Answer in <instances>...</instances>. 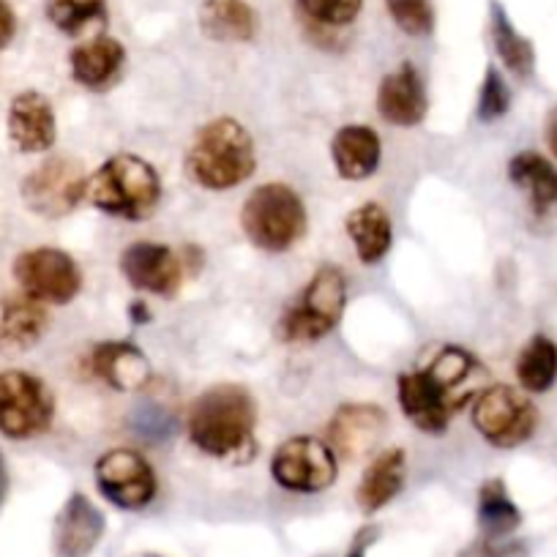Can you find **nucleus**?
I'll return each instance as SVG.
<instances>
[{
	"label": "nucleus",
	"mask_w": 557,
	"mask_h": 557,
	"mask_svg": "<svg viewBox=\"0 0 557 557\" xmlns=\"http://www.w3.org/2000/svg\"><path fill=\"white\" fill-rule=\"evenodd\" d=\"M407 479V454L405 448L394 446L374 454L372 462L363 470L356 490V503L363 513H374L388 506L401 492Z\"/></svg>",
	"instance_id": "4be33fe9"
},
{
	"label": "nucleus",
	"mask_w": 557,
	"mask_h": 557,
	"mask_svg": "<svg viewBox=\"0 0 557 557\" xmlns=\"http://www.w3.org/2000/svg\"><path fill=\"white\" fill-rule=\"evenodd\" d=\"M200 30L211 41L244 45L260 30V20L249 0H202Z\"/></svg>",
	"instance_id": "393cba45"
},
{
	"label": "nucleus",
	"mask_w": 557,
	"mask_h": 557,
	"mask_svg": "<svg viewBox=\"0 0 557 557\" xmlns=\"http://www.w3.org/2000/svg\"><path fill=\"white\" fill-rule=\"evenodd\" d=\"M388 430V416L380 405L372 401H350V405L336 407L325 426V443L334 448L336 459L356 462L377 448Z\"/></svg>",
	"instance_id": "ddd939ff"
},
{
	"label": "nucleus",
	"mask_w": 557,
	"mask_h": 557,
	"mask_svg": "<svg viewBox=\"0 0 557 557\" xmlns=\"http://www.w3.org/2000/svg\"><path fill=\"white\" fill-rule=\"evenodd\" d=\"M96 490L123 511H139L153 503L159 479L153 465L134 448H110L94 465Z\"/></svg>",
	"instance_id": "9b49d317"
},
{
	"label": "nucleus",
	"mask_w": 557,
	"mask_h": 557,
	"mask_svg": "<svg viewBox=\"0 0 557 557\" xmlns=\"http://www.w3.org/2000/svg\"><path fill=\"white\" fill-rule=\"evenodd\" d=\"M377 112L385 123L399 128L418 126L426 117L430 96H426L424 79L410 61H405L399 69L380 79Z\"/></svg>",
	"instance_id": "dca6fc26"
},
{
	"label": "nucleus",
	"mask_w": 557,
	"mask_h": 557,
	"mask_svg": "<svg viewBox=\"0 0 557 557\" xmlns=\"http://www.w3.org/2000/svg\"><path fill=\"white\" fill-rule=\"evenodd\" d=\"M186 175L208 191L246 184L257 170V146L249 128L235 117H213L191 137L184 159Z\"/></svg>",
	"instance_id": "7ed1b4c3"
},
{
	"label": "nucleus",
	"mask_w": 557,
	"mask_h": 557,
	"mask_svg": "<svg viewBox=\"0 0 557 557\" xmlns=\"http://www.w3.org/2000/svg\"><path fill=\"white\" fill-rule=\"evenodd\" d=\"M546 146H549V151L557 157V107L549 112V117H546Z\"/></svg>",
	"instance_id": "f704fd0d"
},
{
	"label": "nucleus",
	"mask_w": 557,
	"mask_h": 557,
	"mask_svg": "<svg viewBox=\"0 0 557 557\" xmlns=\"http://www.w3.org/2000/svg\"><path fill=\"white\" fill-rule=\"evenodd\" d=\"M12 273L20 290L45 307H66L83 290V271L77 260L55 246H36L17 255Z\"/></svg>",
	"instance_id": "1a4fd4ad"
},
{
	"label": "nucleus",
	"mask_w": 557,
	"mask_h": 557,
	"mask_svg": "<svg viewBox=\"0 0 557 557\" xmlns=\"http://www.w3.org/2000/svg\"><path fill=\"white\" fill-rule=\"evenodd\" d=\"M85 200L112 219L143 222L153 216L162 200V178L137 153H115L88 178Z\"/></svg>",
	"instance_id": "20e7f679"
},
{
	"label": "nucleus",
	"mask_w": 557,
	"mask_h": 557,
	"mask_svg": "<svg viewBox=\"0 0 557 557\" xmlns=\"http://www.w3.org/2000/svg\"><path fill=\"white\" fill-rule=\"evenodd\" d=\"M522 524V511L511 500L503 479H490L479 490V528L484 541H500Z\"/></svg>",
	"instance_id": "bb28decb"
},
{
	"label": "nucleus",
	"mask_w": 557,
	"mask_h": 557,
	"mask_svg": "<svg viewBox=\"0 0 557 557\" xmlns=\"http://www.w3.org/2000/svg\"><path fill=\"white\" fill-rule=\"evenodd\" d=\"M271 475L282 490L318 495L334 486L339 475V459L323 437L298 435L273 451Z\"/></svg>",
	"instance_id": "9d476101"
},
{
	"label": "nucleus",
	"mask_w": 557,
	"mask_h": 557,
	"mask_svg": "<svg viewBox=\"0 0 557 557\" xmlns=\"http://www.w3.org/2000/svg\"><path fill=\"white\" fill-rule=\"evenodd\" d=\"M121 273L128 285L148 296H175L184 282V260L170 246L137 240L121 251Z\"/></svg>",
	"instance_id": "4468645a"
},
{
	"label": "nucleus",
	"mask_w": 557,
	"mask_h": 557,
	"mask_svg": "<svg viewBox=\"0 0 557 557\" xmlns=\"http://www.w3.org/2000/svg\"><path fill=\"white\" fill-rule=\"evenodd\" d=\"M50 329L45 304L25 293L0 296V352H25L39 345Z\"/></svg>",
	"instance_id": "aec40b11"
},
{
	"label": "nucleus",
	"mask_w": 557,
	"mask_h": 557,
	"mask_svg": "<svg viewBox=\"0 0 557 557\" xmlns=\"http://www.w3.org/2000/svg\"><path fill=\"white\" fill-rule=\"evenodd\" d=\"M88 175L72 157H52L23 181V202L41 219H63L85 200Z\"/></svg>",
	"instance_id": "f8f14e48"
},
{
	"label": "nucleus",
	"mask_w": 557,
	"mask_h": 557,
	"mask_svg": "<svg viewBox=\"0 0 557 557\" xmlns=\"http://www.w3.org/2000/svg\"><path fill=\"white\" fill-rule=\"evenodd\" d=\"M257 401L246 385L219 383L189 407L186 432L197 451L227 465H249L257 454Z\"/></svg>",
	"instance_id": "f03ea898"
},
{
	"label": "nucleus",
	"mask_w": 557,
	"mask_h": 557,
	"mask_svg": "<svg viewBox=\"0 0 557 557\" xmlns=\"http://www.w3.org/2000/svg\"><path fill=\"white\" fill-rule=\"evenodd\" d=\"M508 181L524 191L535 216L557 211V168L535 151H522L508 162Z\"/></svg>",
	"instance_id": "b1692460"
},
{
	"label": "nucleus",
	"mask_w": 557,
	"mask_h": 557,
	"mask_svg": "<svg viewBox=\"0 0 557 557\" xmlns=\"http://www.w3.org/2000/svg\"><path fill=\"white\" fill-rule=\"evenodd\" d=\"M367 546H369V535H361V539L356 541V546H352L350 555H347V557H367Z\"/></svg>",
	"instance_id": "c9c22d12"
},
{
	"label": "nucleus",
	"mask_w": 557,
	"mask_h": 557,
	"mask_svg": "<svg viewBox=\"0 0 557 557\" xmlns=\"http://www.w3.org/2000/svg\"><path fill=\"white\" fill-rule=\"evenodd\" d=\"M0 484H3V462H0Z\"/></svg>",
	"instance_id": "e433bc0d"
},
{
	"label": "nucleus",
	"mask_w": 557,
	"mask_h": 557,
	"mask_svg": "<svg viewBox=\"0 0 557 557\" xmlns=\"http://www.w3.org/2000/svg\"><path fill=\"white\" fill-rule=\"evenodd\" d=\"M508 110H511V90H508L503 74L495 66H490L484 74V83H481L479 101H475V117L481 123H495Z\"/></svg>",
	"instance_id": "2f4dec72"
},
{
	"label": "nucleus",
	"mask_w": 557,
	"mask_h": 557,
	"mask_svg": "<svg viewBox=\"0 0 557 557\" xmlns=\"http://www.w3.org/2000/svg\"><path fill=\"white\" fill-rule=\"evenodd\" d=\"M490 34H492V47H495L503 66H506L517 79L533 77L535 72L533 41L513 28L511 17H508V12L503 9L500 0H490Z\"/></svg>",
	"instance_id": "a878e982"
},
{
	"label": "nucleus",
	"mask_w": 557,
	"mask_h": 557,
	"mask_svg": "<svg viewBox=\"0 0 557 557\" xmlns=\"http://www.w3.org/2000/svg\"><path fill=\"white\" fill-rule=\"evenodd\" d=\"M490 385V369L462 345H446L421 369L401 372L396 396L405 418L424 435H446L454 418Z\"/></svg>",
	"instance_id": "f257e3e1"
},
{
	"label": "nucleus",
	"mask_w": 557,
	"mask_h": 557,
	"mask_svg": "<svg viewBox=\"0 0 557 557\" xmlns=\"http://www.w3.org/2000/svg\"><path fill=\"white\" fill-rule=\"evenodd\" d=\"M385 9H388L396 28L412 39H426L435 30L432 0H385Z\"/></svg>",
	"instance_id": "7c9ffc66"
},
{
	"label": "nucleus",
	"mask_w": 557,
	"mask_h": 557,
	"mask_svg": "<svg viewBox=\"0 0 557 557\" xmlns=\"http://www.w3.org/2000/svg\"><path fill=\"white\" fill-rule=\"evenodd\" d=\"M128 318H132L134 325H146L151 323V309H148V304L134 301L132 307H128Z\"/></svg>",
	"instance_id": "72a5a7b5"
},
{
	"label": "nucleus",
	"mask_w": 557,
	"mask_h": 557,
	"mask_svg": "<svg viewBox=\"0 0 557 557\" xmlns=\"http://www.w3.org/2000/svg\"><path fill=\"white\" fill-rule=\"evenodd\" d=\"M473 426L490 446L519 448L539 430V410L524 391L506 383L486 385L473 401Z\"/></svg>",
	"instance_id": "6e6552de"
},
{
	"label": "nucleus",
	"mask_w": 557,
	"mask_h": 557,
	"mask_svg": "<svg viewBox=\"0 0 557 557\" xmlns=\"http://www.w3.org/2000/svg\"><path fill=\"white\" fill-rule=\"evenodd\" d=\"M104 530V513L96 508V503L88 495H83V492H72V497L58 511L55 530H52L55 555L88 557L99 546Z\"/></svg>",
	"instance_id": "f3484780"
},
{
	"label": "nucleus",
	"mask_w": 557,
	"mask_h": 557,
	"mask_svg": "<svg viewBox=\"0 0 557 557\" xmlns=\"http://www.w3.org/2000/svg\"><path fill=\"white\" fill-rule=\"evenodd\" d=\"M347 307V276L339 265L325 262L309 278L301 296L285 309L276 336L285 345H309L329 336L339 325Z\"/></svg>",
	"instance_id": "423d86ee"
},
{
	"label": "nucleus",
	"mask_w": 557,
	"mask_h": 557,
	"mask_svg": "<svg viewBox=\"0 0 557 557\" xmlns=\"http://www.w3.org/2000/svg\"><path fill=\"white\" fill-rule=\"evenodd\" d=\"M69 69L79 88L94 94L110 90L126 69V47L115 36L99 34L69 52Z\"/></svg>",
	"instance_id": "6ab92c4d"
},
{
	"label": "nucleus",
	"mask_w": 557,
	"mask_h": 557,
	"mask_svg": "<svg viewBox=\"0 0 557 557\" xmlns=\"http://www.w3.org/2000/svg\"><path fill=\"white\" fill-rule=\"evenodd\" d=\"M9 139L20 153H45L55 146V107L39 90H23L9 104Z\"/></svg>",
	"instance_id": "2eb2a0df"
},
{
	"label": "nucleus",
	"mask_w": 557,
	"mask_h": 557,
	"mask_svg": "<svg viewBox=\"0 0 557 557\" xmlns=\"http://www.w3.org/2000/svg\"><path fill=\"white\" fill-rule=\"evenodd\" d=\"M517 380L524 394H546L557 383V345L535 334L517 356Z\"/></svg>",
	"instance_id": "cd10ccee"
},
{
	"label": "nucleus",
	"mask_w": 557,
	"mask_h": 557,
	"mask_svg": "<svg viewBox=\"0 0 557 557\" xmlns=\"http://www.w3.org/2000/svg\"><path fill=\"white\" fill-rule=\"evenodd\" d=\"M88 369L101 383L110 385L112 391H121V394L143 391L151 383V361L128 339L99 342L90 350Z\"/></svg>",
	"instance_id": "a211bd4d"
},
{
	"label": "nucleus",
	"mask_w": 557,
	"mask_h": 557,
	"mask_svg": "<svg viewBox=\"0 0 557 557\" xmlns=\"http://www.w3.org/2000/svg\"><path fill=\"white\" fill-rule=\"evenodd\" d=\"M331 159H334L339 178L367 181L377 173L380 159H383V143L372 126L347 123L331 139Z\"/></svg>",
	"instance_id": "412c9836"
},
{
	"label": "nucleus",
	"mask_w": 557,
	"mask_h": 557,
	"mask_svg": "<svg viewBox=\"0 0 557 557\" xmlns=\"http://www.w3.org/2000/svg\"><path fill=\"white\" fill-rule=\"evenodd\" d=\"M17 34V14H14L9 0H0V50L9 47V41Z\"/></svg>",
	"instance_id": "473e14b6"
},
{
	"label": "nucleus",
	"mask_w": 557,
	"mask_h": 557,
	"mask_svg": "<svg viewBox=\"0 0 557 557\" xmlns=\"http://www.w3.org/2000/svg\"><path fill=\"white\" fill-rule=\"evenodd\" d=\"M47 17L61 34L83 36L107 25V0H47Z\"/></svg>",
	"instance_id": "c756f323"
},
{
	"label": "nucleus",
	"mask_w": 557,
	"mask_h": 557,
	"mask_svg": "<svg viewBox=\"0 0 557 557\" xmlns=\"http://www.w3.org/2000/svg\"><path fill=\"white\" fill-rule=\"evenodd\" d=\"M298 14L307 23L312 36L334 34V30L350 28L363 9V0H296Z\"/></svg>",
	"instance_id": "c85d7f7f"
},
{
	"label": "nucleus",
	"mask_w": 557,
	"mask_h": 557,
	"mask_svg": "<svg viewBox=\"0 0 557 557\" xmlns=\"http://www.w3.org/2000/svg\"><path fill=\"white\" fill-rule=\"evenodd\" d=\"M356 255L363 265H377L394 246V222L380 202H361L347 213L345 222Z\"/></svg>",
	"instance_id": "5701e85b"
},
{
	"label": "nucleus",
	"mask_w": 557,
	"mask_h": 557,
	"mask_svg": "<svg viewBox=\"0 0 557 557\" xmlns=\"http://www.w3.org/2000/svg\"><path fill=\"white\" fill-rule=\"evenodd\" d=\"M55 421V396L50 385L30 372H0V435L9 441H34Z\"/></svg>",
	"instance_id": "0eeeda50"
},
{
	"label": "nucleus",
	"mask_w": 557,
	"mask_h": 557,
	"mask_svg": "<svg viewBox=\"0 0 557 557\" xmlns=\"http://www.w3.org/2000/svg\"><path fill=\"white\" fill-rule=\"evenodd\" d=\"M240 227L257 249L271 251V255L287 251L307 235V202L293 186L276 184V181L262 184L246 197L240 208Z\"/></svg>",
	"instance_id": "39448f33"
}]
</instances>
